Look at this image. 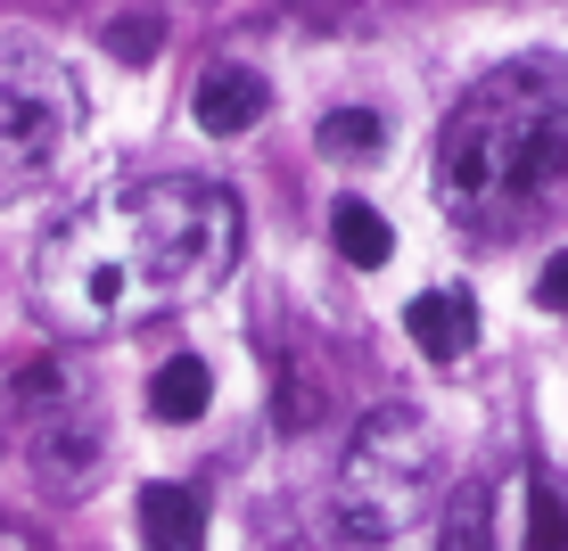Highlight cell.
Returning a JSON list of instances; mask_svg holds the SVG:
<instances>
[{
    "label": "cell",
    "mask_w": 568,
    "mask_h": 551,
    "mask_svg": "<svg viewBox=\"0 0 568 551\" xmlns=\"http://www.w3.org/2000/svg\"><path fill=\"white\" fill-rule=\"evenodd\" d=\"M404 329H413V346L428 363H469V346H478V297L469 288H420L404 305Z\"/></svg>",
    "instance_id": "7"
},
{
    "label": "cell",
    "mask_w": 568,
    "mask_h": 551,
    "mask_svg": "<svg viewBox=\"0 0 568 551\" xmlns=\"http://www.w3.org/2000/svg\"><path fill=\"white\" fill-rule=\"evenodd\" d=\"M247 214L223 182L156 173L83 198L33 255V305L67 338H115L231 280Z\"/></svg>",
    "instance_id": "1"
},
{
    "label": "cell",
    "mask_w": 568,
    "mask_h": 551,
    "mask_svg": "<svg viewBox=\"0 0 568 551\" xmlns=\"http://www.w3.org/2000/svg\"><path fill=\"white\" fill-rule=\"evenodd\" d=\"M437 551H495V494H486V486H462V494L445 502Z\"/></svg>",
    "instance_id": "12"
},
{
    "label": "cell",
    "mask_w": 568,
    "mask_h": 551,
    "mask_svg": "<svg viewBox=\"0 0 568 551\" xmlns=\"http://www.w3.org/2000/svg\"><path fill=\"white\" fill-rule=\"evenodd\" d=\"M322 149L329 156H379L387 149V115L379 108H329L322 115Z\"/></svg>",
    "instance_id": "13"
},
{
    "label": "cell",
    "mask_w": 568,
    "mask_h": 551,
    "mask_svg": "<svg viewBox=\"0 0 568 551\" xmlns=\"http://www.w3.org/2000/svg\"><path fill=\"white\" fill-rule=\"evenodd\" d=\"M329 239H338V255H346L355 272H379L387 255H396V231H387V214L363 206V198H338V206H329Z\"/></svg>",
    "instance_id": "11"
},
{
    "label": "cell",
    "mask_w": 568,
    "mask_h": 551,
    "mask_svg": "<svg viewBox=\"0 0 568 551\" xmlns=\"http://www.w3.org/2000/svg\"><path fill=\"white\" fill-rule=\"evenodd\" d=\"M108 50L141 67V58H156V25H149V17H115V25H108Z\"/></svg>",
    "instance_id": "14"
},
{
    "label": "cell",
    "mask_w": 568,
    "mask_h": 551,
    "mask_svg": "<svg viewBox=\"0 0 568 551\" xmlns=\"http://www.w3.org/2000/svg\"><path fill=\"white\" fill-rule=\"evenodd\" d=\"M445 486V445L437 428L420 420L413 404H379L355 420V437L338 452V486H329V510H338L346 543H396L437 510Z\"/></svg>",
    "instance_id": "3"
},
{
    "label": "cell",
    "mask_w": 568,
    "mask_h": 551,
    "mask_svg": "<svg viewBox=\"0 0 568 551\" xmlns=\"http://www.w3.org/2000/svg\"><path fill=\"white\" fill-rule=\"evenodd\" d=\"M536 297H544V305H552V313H568V247H560V255H552V264H544V272H536Z\"/></svg>",
    "instance_id": "15"
},
{
    "label": "cell",
    "mask_w": 568,
    "mask_h": 551,
    "mask_svg": "<svg viewBox=\"0 0 568 551\" xmlns=\"http://www.w3.org/2000/svg\"><path fill=\"white\" fill-rule=\"evenodd\" d=\"M503 551H568V494L544 461H527L511 486V543Z\"/></svg>",
    "instance_id": "8"
},
{
    "label": "cell",
    "mask_w": 568,
    "mask_h": 551,
    "mask_svg": "<svg viewBox=\"0 0 568 551\" xmlns=\"http://www.w3.org/2000/svg\"><path fill=\"white\" fill-rule=\"evenodd\" d=\"M206 404H214V370L199 363V354H173V363H156V379H149V411H156L165 428H190Z\"/></svg>",
    "instance_id": "10"
},
{
    "label": "cell",
    "mask_w": 568,
    "mask_h": 551,
    "mask_svg": "<svg viewBox=\"0 0 568 551\" xmlns=\"http://www.w3.org/2000/svg\"><path fill=\"white\" fill-rule=\"evenodd\" d=\"M428 190L478 239L536 223L568 190V67L560 58H511V67L478 74L437 132Z\"/></svg>",
    "instance_id": "2"
},
{
    "label": "cell",
    "mask_w": 568,
    "mask_h": 551,
    "mask_svg": "<svg viewBox=\"0 0 568 551\" xmlns=\"http://www.w3.org/2000/svg\"><path fill=\"white\" fill-rule=\"evenodd\" d=\"M74 124H83L74 74L33 42H0V198H26L33 182H50Z\"/></svg>",
    "instance_id": "4"
},
{
    "label": "cell",
    "mask_w": 568,
    "mask_h": 551,
    "mask_svg": "<svg viewBox=\"0 0 568 551\" xmlns=\"http://www.w3.org/2000/svg\"><path fill=\"white\" fill-rule=\"evenodd\" d=\"M141 543L149 551H206V494L199 486H141Z\"/></svg>",
    "instance_id": "9"
},
{
    "label": "cell",
    "mask_w": 568,
    "mask_h": 551,
    "mask_svg": "<svg viewBox=\"0 0 568 551\" xmlns=\"http://www.w3.org/2000/svg\"><path fill=\"white\" fill-rule=\"evenodd\" d=\"M264 108H272V83L256 67H240V58L206 67L199 91H190V115H199V132H214V141H240L247 124H264Z\"/></svg>",
    "instance_id": "6"
},
{
    "label": "cell",
    "mask_w": 568,
    "mask_h": 551,
    "mask_svg": "<svg viewBox=\"0 0 568 551\" xmlns=\"http://www.w3.org/2000/svg\"><path fill=\"white\" fill-rule=\"evenodd\" d=\"M17 452H26L33 478L67 502L74 486L100 469V452H108L100 404H91L67 370H26V379H17Z\"/></svg>",
    "instance_id": "5"
}]
</instances>
